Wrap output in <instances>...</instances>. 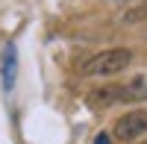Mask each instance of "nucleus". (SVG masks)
Here are the masks:
<instances>
[{
  "label": "nucleus",
  "mask_w": 147,
  "mask_h": 144,
  "mask_svg": "<svg viewBox=\"0 0 147 144\" xmlns=\"http://www.w3.org/2000/svg\"><path fill=\"white\" fill-rule=\"evenodd\" d=\"M144 133H147V112L144 109L121 115L115 121V127H112V138H118V141H136Z\"/></svg>",
  "instance_id": "f03ea898"
},
{
  "label": "nucleus",
  "mask_w": 147,
  "mask_h": 144,
  "mask_svg": "<svg viewBox=\"0 0 147 144\" xmlns=\"http://www.w3.org/2000/svg\"><path fill=\"white\" fill-rule=\"evenodd\" d=\"M147 100V77H136L127 85H118V103H141Z\"/></svg>",
  "instance_id": "7ed1b4c3"
},
{
  "label": "nucleus",
  "mask_w": 147,
  "mask_h": 144,
  "mask_svg": "<svg viewBox=\"0 0 147 144\" xmlns=\"http://www.w3.org/2000/svg\"><path fill=\"white\" fill-rule=\"evenodd\" d=\"M15 74H18V50L15 44L3 47V88L12 91L15 88Z\"/></svg>",
  "instance_id": "20e7f679"
},
{
  "label": "nucleus",
  "mask_w": 147,
  "mask_h": 144,
  "mask_svg": "<svg viewBox=\"0 0 147 144\" xmlns=\"http://www.w3.org/2000/svg\"><path fill=\"white\" fill-rule=\"evenodd\" d=\"M141 144H147V138H144V141H141Z\"/></svg>",
  "instance_id": "0eeeda50"
},
{
  "label": "nucleus",
  "mask_w": 147,
  "mask_h": 144,
  "mask_svg": "<svg viewBox=\"0 0 147 144\" xmlns=\"http://www.w3.org/2000/svg\"><path fill=\"white\" fill-rule=\"evenodd\" d=\"M94 144H112V135H109V133H100V135L94 138Z\"/></svg>",
  "instance_id": "423d86ee"
},
{
  "label": "nucleus",
  "mask_w": 147,
  "mask_h": 144,
  "mask_svg": "<svg viewBox=\"0 0 147 144\" xmlns=\"http://www.w3.org/2000/svg\"><path fill=\"white\" fill-rule=\"evenodd\" d=\"M85 103H88L91 109H106V106L118 103V85H103V88H94L88 97H85Z\"/></svg>",
  "instance_id": "39448f33"
},
{
  "label": "nucleus",
  "mask_w": 147,
  "mask_h": 144,
  "mask_svg": "<svg viewBox=\"0 0 147 144\" xmlns=\"http://www.w3.org/2000/svg\"><path fill=\"white\" fill-rule=\"evenodd\" d=\"M129 62H132V53L127 47H112V50H103V53L91 56L82 65V74H88V77H112V74H121Z\"/></svg>",
  "instance_id": "f257e3e1"
}]
</instances>
